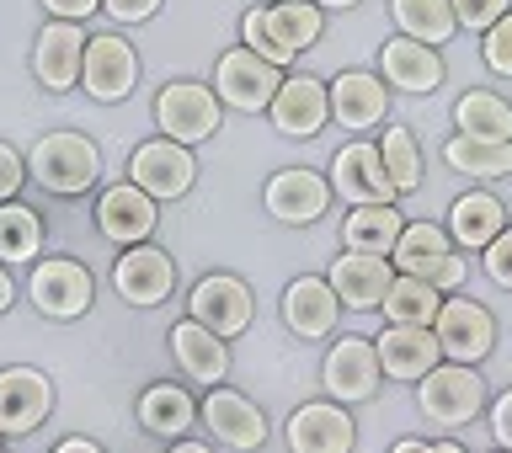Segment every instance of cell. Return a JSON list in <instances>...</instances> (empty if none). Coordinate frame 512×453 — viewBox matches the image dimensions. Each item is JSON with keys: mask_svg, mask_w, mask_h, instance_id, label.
Instances as JSON below:
<instances>
[{"mask_svg": "<svg viewBox=\"0 0 512 453\" xmlns=\"http://www.w3.org/2000/svg\"><path fill=\"white\" fill-rule=\"evenodd\" d=\"M27 176L43 192H54V198H86L96 176H102V150H96V139L75 134V128H54V134L32 144Z\"/></svg>", "mask_w": 512, "mask_h": 453, "instance_id": "cell-2", "label": "cell"}, {"mask_svg": "<svg viewBox=\"0 0 512 453\" xmlns=\"http://www.w3.org/2000/svg\"><path fill=\"white\" fill-rule=\"evenodd\" d=\"M267 118H272V128H278L283 139H315L320 128L331 123V91H326V80H315V75H283V86H278V96H272Z\"/></svg>", "mask_w": 512, "mask_h": 453, "instance_id": "cell-20", "label": "cell"}, {"mask_svg": "<svg viewBox=\"0 0 512 453\" xmlns=\"http://www.w3.org/2000/svg\"><path fill=\"white\" fill-rule=\"evenodd\" d=\"M198 422L214 432V443L235 448V453H256L267 443V416L256 400H246L240 390H224V384H214L203 400H198Z\"/></svg>", "mask_w": 512, "mask_h": 453, "instance_id": "cell-18", "label": "cell"}, {"mask_svg": "<svg viewBox=\"0 0 512 453\" xmlns=\"http://www.w3.org/2000/svg\"><path fill=\"white\" fill-rule=\"evenodd\" d=\"M80 64H86V27L80 22H48L32 43V75L43 91H75L80 86Z\"/></svg>", "mask_w": 512, "mask_h": 453, "instance_id": "cell-21", "label": "cell"}, {"mask_svg": "<svg viewBox=\"0 0 512 453\" xmlns=\"http://www.w3.org/2000/svg\"><path fill=\"white\" fill-rule=\"evenodd\" d=\"M224 123V102L214 96V86H203V80H166V86L155 91V128L160 139H176V144H203L214 139Z\"/></svg>", "mask_w": 512, "mask_h": 453, "instance_id": "cell-5", "label": "cell"}, {"mask_svg": "<svg viewBox=\"0 0 512 453\" xmlns=\"http://www.w3.org/2000/svg\"><path fill=\"white\" fill-rule=\"evenodd\" d=\"M331 198H336L331 182L310 166H283V171H272L267 187H262V208L278 224H288V230H304V224L326 219Z\"/></svg>", "mask_w": 512, "mask_h": 453, "instance_id": "cell-13", "label": "cell"}, {"mask_svg": "<svg viewBox=\"0 0 512 453\" xmlns=\"http://www.w3.org/2000/svg\"><path fill=\"white\" fill-rule=\"evenodd\" d=\"M432 336H438V347H443V363L480 368L496 352V315L470 294H448L438 320H432Z\"/></svg>", "mask_w": 512, "mask_h": 453, "instance_id": "cell-7", "label": "cell"}, {"mask_svg": "<svg viewBox=\"0 0 512 453\" xmlns=\"http://www.w3.org/2000/svg\"><path fill=\"white\" fill-rule=\"evenodd\" d=\"M374 144H379L384 176L395 182L400 198H411V192L422 187V171H427V160H422V144H416V134H411L406 123H384V134H379Z\"/></svg>", "mask_w": 512, "mask_h": 453, "instance_id": "cell-33", "label": "cell"}, {"mask_svg": "<svg viewBox=\"0 0 512 453\" xmlns=\"http://www.w3.org/2000/svg\"><path fill=\"white\" fill-rule=\"evenodd\" d=\"M320 11H352V6H363V0H315Z\"/></svg>", "mask_w": 512, "mask_h": 453, "instance_id": "cell-48", "label": "cell"}, {"mask_svg": "<svg viewBox=\"0 0 512 453\" xmlns=\"http://www.w3.org/2000/svg\"><path fill=\"white\" fill-rule=\"evenodd\" d=\"M443 75H448V64L438 48H427V43H416V38H384L379 48V80L390 91H406V96H432L443 86Z\"/></svg>", "mask_w": 512, "mask_h": 453, "instance_id": "cell-23", "label": "cell"}, {"mask_svg": "<svg viewBox=\"0 0 512 453\" xmlns=\"http://www.w3.org/2000/svg\"><path fill=\"white\" fill-rule=\"evenodd\" d=\"M272 6H278V0H272Z\"/></svg>", "mask_w": 512, "mask_h": 453, "instance_id": "cell-50", "label": "cell"}, {"mask_svg": "<svg viewBox=\"0 0 512 453\" xmlns=\"http://www.w3.org/2000/svg\"><path fill=\"white\" fill-rule=\"evenodd\" d=\"M27 299L43 320H80L96 299V278L75 256H43V262H32Z\"/></svg>", "mask_w": 512, "mask_h": 453, "instance_id": "cell-6", "label": "cell"}, {"mask_svg": "<svg viewBox=\"0 0 512 453\" xmlns=\"http://www.w3.org/2000/svg\"><path fill=\"white\" fill-rule=\"evenodd\" d=\"M448 240H454V246L470 256V251H486L496 235L507 230V203L496 198V192H459L454 198V208H448Z\"/></svg>", "mask_w": 512, "mask_h": 453, "instance_id": "cell-28", "label": "cell"}, {"mask_svg": "<svg viewBox=\"0 0 512 453\" xmlns=\"http://www.w3.org/2000/svg\"><path fill=\"white\" fill-rule=\"evenodd\" d=\"M320 32H326V11L315 0H278V6H251L240 16V43L278 70L294 64L304 48H315Z\"/></svg>", "mask_w": 512, "mask_h": 453, "instance_id": "cell-1", "label": "cell"}, {"mask_svg": "<svg viewBox=\"0 0 512 453\" xmlns=\"http://www.w3.org/2000/svg\"><path fill=\"white\" fill-rule=\"evenodd\" d=\"M374 352H379L384 379H395V384H416L443 363V347L432 336V326H384L374 336Z\"/></svg>", "mask_w": 512, "mask_h": 453, "instance_id": "cell-24", "label": "cell"}, {"mask_svg": "<svg viewBox=\"0 0 512 453\" xmlns=\"http://www.w3.org/2000/svg\"><path fill=\"white\" fill-rule=\"evenodd\" d=\"M112 288H118L123 304H134V310H155V304H166L176 294V262L171 251L160 246H128L118 262H112Z\"/></svg>", "mask_w": 512, "mask_h": 453, "instance_id": "cell-16", "label": "cell"}, {"mask_svg": "<svg viewBox=\"0 0 512 453\" xmlns=\"http://www.w3.org/2000/svg\"><path fill=\"white\" fill-rule=\"evenodd\" d=\"M496 453H507V448H496Z\"/></svg>", "mask_w": 512, "mask_h": 453, "instance_id": "cell-49", "label": "cell"}, {"mask_svg": "<svg viewBox=\"0 0 512 453\" xmlns=\"http://www.w3.org/2000/svg\"><path fill=\"white\" fill-rule=\"evenodd\" d=\"M43 11L54 22H86L91 11H102V0H43Z\"/></svg>", "mask_w": 512, "mask_h": 453, "instance_id": "cell-43", "label": "cell"}, {"mask_svg": "<svg viewBox=\"0 0 512 453\" xmlns=\"http://www.w3.org/2000/svg\"><path fill=\"white\" fill-rule=\"evenodd\" d=\"M326 283L336 288L342 310H379L384 294L395 283V267L390 256H363V251H342L326 272Z\"/></svg>", "mask_w": 512, "mask_h": 453, "instance_id": "cell-26", "label": "cell"}, {"mask_svg": "<svg viewBox=\"0 0 512 453\" xmlns=\"http://www.w3.org/2000/svg\"><path fill=\"white\" fill-rule=\"evenodd\" d=\"M486 406H491L486 379H480V368H470V363H438L427 379H416V411H422L427 427H438V432L470 427Z\"/></svg>", "mask_w": 512, "mask_h": 453, "instance_id": "cell-4", "label": "cell"}, {"mask_svg": "<svg viewBox=\"0 0 512 453\" xmlns=\"http://www.w3.org/2000/svg\"><path fill=\"white\" fill-rule=\"evenodd\" d=\"M443 160L459 176H470V182H502V176H512V144H486V139L454 134L443 144Z\"/></svg>", "mask_w": 512, "mask_h": 453, "instance_id": "cell-34", "label": "cell"}, {"mask_svg": "<svg viewBox=\"0 0 512 453\" xmlns=\"http://www.w3.org/2000/svg\"><path fill=\"white\" fill-rule=\"evenodd\" d=\"M54 453H107L102 443H96V438H64Z\"/></svg>", "mask_w": 512, "mask_h": 453, "instance_id": "cell-45", "label": "cell"}, {"mask_svg": "<svg viewBox=\"0 0 512 453\" xmlns=\"http://www.w3.org/2000/svg\"><path fill=\"white\" fill-rule=\"evenodd\" d=\"M288 453H352L358 448V422L336 400H304L283 422Z\"/></svg>", "mask_w": 512, "mask_h": 453, "instance_id": "cell-15", "label": "cell"}, {"mask_svg": "<svg viewBox=\"0 0 512 453\" xmlns=\"http://www.w3.org/2000/svg\"><path fill=\"white\" fill-rule=\"evenodd\" d=\"M379 384H384V368H379L374 342L336 336L326 363H320V390H326V400H336V406H363V400L379 395Z\"/></svg>", "mask_w": 512, "mask_h": 453, "instance_id": "cell-8", "label": "cell"}, {"mask_svg": "<svg viewBox=\"0 0 512 453\" xmlns=\"http://www.w3.org/2000/svg\"><path fill=\"white\" fill-rule=\"evenodd\" d=\"M326 91H331V123H342L347 134H368L390 118V86L379 80V70H342Z\"/></svg>", "mask_w": 512, "mask_h": 453, "instance_id": "cell-22", "label": "cell"}, {"mask_svg": "<svg viewBox=\"0 0 512 453\" xmlns=\"http://www.w3.org/2000/svg\"><path fill=\"white\" fill-rule=\"evenodd\" d=\"M379 310H384L390 326H432L438 310H443V294L427 278H400L395 272V283H390V294H384Z\"/></svg>", "mask_w": 512, "mask_h": 453, "instance_id": "cell-35", "label": "cell"}, {"mask_svg": "<svg viewBox=\"0 0 512 453\" xmlns=\"http://www.w3.org/2000/svg\"><path fill=\"white\" fill-rule=\"evenodd\" d=\"M0 453H6V448H0Z\"/></svg>", "mask_w": 512, "mask_h": 453, "instance_id": "cell-51", "label": "cell"}, {"mask_svg": "<svg viewBox=\"0 0 512 453\" xmlns=\"http://www.w3.org/2000/svg\"><path fill=\"white\" fill-rule=\"evenodd\" d=\"M331 192L342 198L347 208H363V203H395L400 192L395 182L384 176V160H379V144L374 139H352L331 155V171H326Z\"/></svg>", "mask_w": 512, "mask_h": 453, "instance_id": "cell-14", "label": "cell"}, {"mask_svg": "<svg viewBox=\"0 0 512 453\" xmlns=\"http://www.w3.org/2000/svg\"><path fill=\"white\" fill-rule=\"evenodd\" d=\"M166 6V0H102V11L112 16V22H123V27H139V22H150V16Z\"/></svg>", "mask_w": 512, "mask_h": 453, "instance_id": "cell-41", "label": "cell"}, {"mask_svg": "<svg viewBox=\"0 0 512 453\" xmlns=\"http://www.w3.org/2000/svg\"><path fill=\"white\" fill-rule=\"evenodd\" d=\"M128 182L139 192H150L155 203H176L192 192V182H198V160H192V150L176 139H144L139 150L128 155Z\"/></svg>", "mask_w": 512, "mask_h": 453, "instance_id": "cell-11", "label": "cell"}, {"mask_svg": "<svg viewBox=\"0 0 512 453\" xmlns=\"http://www.w3.org/2000/svg\"><path fill=\"white\" fill-rule=\"evenodd\" d=\"M448 6H454V22L464 32H486L491 22H502L512 11V0H448Z\"/></svg>", "mask_w": 512, "mask_h": 453, "instance_id": "cell-38", "label": "cell"}, {"mask_svg": "<svg viewBox=\"0 0 512 453\" xmlns=\"http://www.w3.org/2000/svg\"><path fill=\"white\" fill-rule=\"evenodd\" d=\"M336 320H342V299L326 278H294L283 288V326L299 342H326L336 336Z\"/></svg>", "mask_w": 512, "mask_h": 453, "instance_id": "cell-25", "label": "cell"}, {"mask_svg": "<svg viewBox=\"0 0 512 453\" xmlns=\"http://www.w3.org/2000/svg\"><path fill=\"white\" fill-rule=\"evenodd\" d=\"M16 304V283H11V272H6V262H0V315H6Z\"/></svg>", "mask_w": 512, "mask_h": 453, "instance_id": "cell-46", "label": "cell"}, {"mask_svg": "<svg viewBox=\"0 0 512 453\" xmlns=\"http://www.w3.org/2000/svg\"><path fill=\"white\" fill-rule=\"evenodd\" d=\"M166 453H214V448H208V443H192V438H176Z\"/></svg>", "mask_w": 512, "mask_h": 453, "instance_id": "cell-47", "label": "cell"}, {"mask_svg": "<svg viewBox=\"0 0 512 453\" xmlns=\"http://www.w3.org/2000/svg\"><path fill=\"white\" fill-rule=\"evenodd\" d=\"M390 267L400 278H427L438 294H459V283L470 278V256L448 240L443 224H427V219H416L400 230L395 251H390Z\"/></svg>", "mask_w": 512, "mask_h": 453, "instance_id": "cell-3", "label": "cell"}, {"mask_svg": "<svg viewBox=\"0 0 512 453\" xmlns=\"http://www.w3.org/2000/svg\"><path fill=\"white\" fill-rule=\"evenodd\" d=\"M171 358L176 368L192 379V384H203V390H214V384H224V374H230V342L224 336H214L208 326H198V320H176L171 326Z\"/></svg>", "mask_w": 512, "mask_h": 453, "instance_id": "cell-27", "label": "cell"}, {"mask_svg": "<svg viewBox=\"0 0 512 453\" xmlns=\"http://www.w3.org/2000/svg\"><path fill=\"white\" fill-rule=\"evenodd\" d=\"M480 267H486V278H491L496 288H507V294H512V224L491 240L486 251H480Z\"/></svg>", "mask_w": 512, "mask_h": 453, "instance_id": "cell-39", "label": "cell"}, {"mask_svg": "<svg viewBox=\"0 0 512 453\" xmlns=\"http://www.w3.org/2000/svg\"><path fill=\"white\" fill-rule=\"evenodd\" d=\"M480 59H486L491 75L512 80V11L502 16V22H491L486 32H480Z\"/></svg>", "mask_w": 512, "mask_h": 453, "instance_id": "cell-37", "label": "cell"}, {"mask_svg": "<svg viewBox=\"0 0 512 453\" xmlns=\"http://www.w3.org/2000/svg\"><path fill=\"white\" fill-rule=\"evenodd\" d=\"M134 416H139V427L150 432V438L176 443V438H187V432H192V422H198V400H192L182 384L160 379V384H144Z\"/></svg>", "mask_w": 512, "mask_h": 453, "instance_id": "cell-29", "label": "cell"}, {"mask_svg": "<svg viewBox=\"0 0 512 453\" xmlns=\"http://www.w3.org/2000/svg\"><path fill=\"white\" fill-rule=\"evenodd\" d=\"M187 315L198 320V326H208L214 336H224V342H235L256 315V294L246 288V278H235V272H208V278L192 283Z\"/></svg>", "mask_w": 512, "mask_h": 453, "instance_id": "cell-12", "label": "cell"}, {"mask_svg": "<svg viewBox=\"0 0 512 453\" xmlns=\"http://www.w3.org/2000/svg\"><path fill=\"white\" fill-rule=\"evenodd\" d=\"M486 411H491V438H496V448L512 453V390H502Z\"/></svg>", "mask_w": 512, "mask_h": 453, "instance_id": "cell-42", "label": "cell"}, {"mask_svg": "<svg viewBox=\"0 0 512 453\" xmlns=\"http://www.w3.org/2000/svg\"><path fill=\"white\" fill-rule=\"evenodd\" d=\"M390 22H395L400 38H416L427 48H443L459 32L448 0H390Z\"/></svg>", "mask_w": 512, "mask_h": 453, "instance_id": "cell-32", "label": "cell"}, {"mask_svg": "<svg viewBox=\"0 0 512 453\" xmlns=\"http://www.w3.org/2000/svg\"><path fill=\"white\" fill-rule=\"evenodd\" d=\"M54 411V379L43 368H0V438H27Z\"/></svg>", "mask_w": 512, "mask_h": 453, "instance_id": "cell-17", "label": "cell"}, {"mask_svg": "<svg viewBox=\"0 0 512 453\" xmlns=\"http://www.w3.org/2000/svg\"><path fill=\"white\" fill-rule=\"evenodd\" d=\"M80 86H86L91 102H128L139 86V54L123 32H96L86 38V64H80Z\"/></svg>", "mask_w": 512, "mask_h": 453, "instance_id": "cell-10", "label": "cell"}, {"mask_svg": "<svg viewBox=\"0 0 512 453\" xmlns=\"http://www.w3.org/2000/svg\"><path fill=\"white\" fill-rule=\"evenodd\" d=\"M155 224H160V203L150 192H139L134 182H112L102 198H96V230H102V240H112L118 251L144 246V240L155 235Z\"/></svg>", "mask_w": 512, "mask_h": 453, "instance_id": "cell-19", "label": "cell"}, {"mask_svg": "<svg viewBox=\"0 0 512 453\" xmlns=\"http://www.w3.org/2000/svg\"><path fill=\"white\" fill-rule=\"evenodd\" d=\"M406 219H400L395 203H363V208H347L342 219V251H363V256H390Z\"/></svg>", "mask_w": 512, "mask_h": 453, "instance_id": "cell-30", "label": "cell"}, {"mask_svg": "<svg viewBox=\"0 0 512 453\" xmlns=\"http://www.w3.org/2000/svg\"><path fill=\"white\" fill-rule=\"evenodd\" d=\"M390 453H464L454 438H443V443H427V438H400Z\"/></svg>", "mask_w": 512, "mask_h": 453, "instance_id": "cell-44", "label": "cell"}, {"mask_svg": "<svg viewBox=\"0 0 512 453\" xmlns=\"http://www.w3.org/2000/svg\"><path fill=\"white\" fill-rule=\"evenodd\" d=\"M454 134L486 139V144H512V102L496 91H464L454 102Z\"/></svg>", "mask_w": 512, "mask_h": 453, "instance_id": "cell-31", "label": "cell"}, {"mask_svg": "<svg viewBox=\"0 0 512 453\" xmlns=\"http://www.w3.org/2000/svg\"><path fill=\"white\" fill-rule=\"evenodd\" d=\"M278 86H283V70L267 64V59H256L246 43L224 48V54L214 59V96L235 112H267Z\"/></svg>", "mask_w": 512, "mask_h": 453, "instance_id": "cell-9", "label": "cell"}, {"mask_svg": "<svg viewBox=\"0 0 512 453\" xmlns=\"http://www.w3.org/2000/svg\"><path fill=\"white\" fill-rule=\"evenodd\" d=\"M43 256V219L38 208L27 203H0V262L16 267V262H38Z\"/></svg>", "mask_w": 512, "mask_h": 453, "instance_id": "cell-36", "label": "cell"}, {"mask_svg": "<svg viewBox=\"0 0 512 453\" xmlns=\"http://www.w3.org/2000/svg\"><path fill=\"white\" fill-rule=\"evenodd\" d=\"M22 182H27V160H22V150L0 139V203H11L16 192H22Z\"/></svg>", "mask_w": 512, "mask_h": 453, "instance_id": "cell-40", "label": "cell"}]
</instances>
